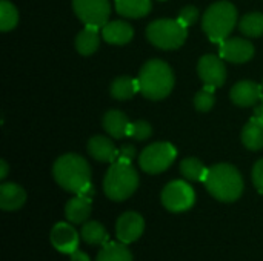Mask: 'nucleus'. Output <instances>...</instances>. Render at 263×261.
<instances>
[{"instance_id": "11", "label": "nucleus", "mask_w": 263, "mask_h": 261, "mask_svg": "<svg viewBox=\"0 0 263 261\" xmlns=\"http://www.w3.org/2000/svg\"><path fill=\"white\" fill-rule=\"evenodd\" d=\"M145 229V220L137 212H125L119 217L116 225V234L119 242L129 245L137 242Z\"/></svg>"}, {"instance_id": "15", "label": "nucleus", "mask_w": 263, "mask_h": 261, "mask_svg": "<svg viewBox=\"0 0 263 261\" xmlns=\"http://www.w3.org/2000/svg\"><path fill=\"white\" fill-rule=\"evenodd\" d=\"M88 152L92 158L103 163H114L119 158V149L108 137L103 135H94L89 138Z\"/></svg>"}, {"instance_id": "19", "label": "nucleus", "mask_w": 263, "mask_h": 261, "mask_svg": "<svg viewBox=\"0 0 263 261\" xmlns=\"http://www.w3.org/2000/svg\"><path fill=\"white\" fill-rule=\"evenodd\" d=\"M66 218L74 225H82L91 215V200L83 195H76L65 206Z\"/></svg>"}, {"instance_id": "31", "label": "nucleus", "mask_w": 263, "mask_h": 261, "mask_svg": "<svg viewBox=\"0 0 263 261\" xmlns=\"http://www.w3.org/2000/svg\"><path fill=\"white\" fill-rule=\"evenodd\" d=\"M197 17H199V9L196 8V6H185V8H182L180 9V12H179V17H177V20L183 25V26H191V25H194L196 22H197Z\"/></svg>"}, {"instance_id": "14", "label": "nucleus", "mask_w": 263, "mask_h": 261, "mask_svg": "<svg viewBox=\"0 0 263 261\" xmlns=\"http://www.w3.org/2000/svg\"><path fill=\"white\" fill-rule=\"evenodd\" d=\"M262 98L263 86H259L257 83L250 82V80L239 82L231 89V100H233V103L237 105V106H242V108L253 106L257 102H260Z\"/></svg>"}, {"instance_id": "35", "label": "nucleus", "mask_w": 263, "mask_h": 261, "mask_svg": "<svg viewBox=\"0 0 263 261\" xmlns=\"http://www.w3.org/2000/svg\"><path fill=\"white\" fill-rule=\"evenodd\" d=\"M8 171H9V166H8V163H6L5 160H2V162H0V178H2V180H5V178H6V175H8Z\"/></svg>"}, {"instance_id": "34", "label": "nucleus", "mask_w": 263, "mask_h": 261, "mask_svg": "<svg viewBox=\"0 0 263 261\" xmlns=\"http://www.w3.org/2000/svg\"><path fill=\"white\" fill-rule=\"evenodd\" d=\"M69 260L71 261H91L89 260V257L86 255V254H83L82 251H79V249H76L74 252H71L69 254Z\"/></svg>"}, {"instance_id": "6", "label": "nucleus", "mask_w": 263, "mask_h": 261, "mask_svg": "<svg viewBox=\"0 0 263 261\" xmlns=\"http://www.w3.org/2000/svg\"><path fill=\"white\" fill-rule=\"evenodd\" d=\"M146 37L160 49H177L185 43L188 31L186 26H183L177 18H160L149 23Z\"/></svg>"}, {"instance_id": "29", "label": "nucleus", "mask_w": 263, "mask_h": 261, "mask_svg": "<svg viewBox=\"0 0 263 261\" xmlns=\"http://www.w3.org/2000/svg\"><path fill=\"white\" fill-rule=\"evenodd\" d=\"M216 97H214V86L206 85L203 89H200L194 97V106L200 112H208L214 106Z\"/></svg>"}, {"instance_id": "12", "label": "nucleus", "mask_w": 263, "mask_h": 261, "mask_svg": "<svg viewBox=\"0 0 263 261\" xmlns=\"http://www.w3.org/2000/svg\"><path fill=\"white\" fill-rule=\"evenodd\" d=\"M254 55V46L247 38H227L220 43V57L231 63H245Z\"/></svg>"}, {"instance_id": "7", "label": "nucleus", "mask_w": 263, "mask_h": 261, "mask_svg": "<svg viewBox=\"0 0 263 261\" xmlns=\"http://www.w3.org/2000/svg\"><path fill=\"white\" fill-rule=\"evenodd\" d=\"M177 151L171 143L159 142L145 148L139 157L140 168L148 174H160L166 171L176 160Z\"/></svg>"}, {"instance_id": "4", "label": "nucleus", "mask_w": 263, "mask_h": 261, "mask_svg": "<svg viewBox=\"0 0 263 261\" xmlns=\"http://www.w3.org/2000/svg\"><path fill=\"white\" fill-rule=\"evenodd\" d=\"M237 22V9L233 3L222 0L213 3L202 18V28L214 43L225 42L233 32Z\"/></svg>"}, {"instance_id": "27", "label": "nucleus", "mask_w": 263, "mask_h": 261, "mask_svg": "<svg viewBox=\"0 0 263 261\" xmlns=\"http://www.w3.org/2000/svg\"><path fill=\"white\" fill-rule=\"evenodd\" d=\"M240 31L247 37H259L263 35V14L260 12H251L242 17L239 23Z\"/></svg>"}, {"instance_id": "26", "label": "nucleus", "mask_w": 263, "mask_h": 261, "mask_svg": "<svg viewBox=\"0 0 263 261\" xmlns=\"http://www.w3.org/2000/svg\"><path fill=\"white\" fill-rule=\"evenodd\" d=\"M180 172H182V175L186 180H191V182H205L206 174H208V169L205 168V165L199 158L190 157V158H185L180 163Z\"/></svg>"}, {"instance_id": "33", "label": "nucleus", "mask_w": 263, "mask_h": 261, "mask_svg": "<svg viewBox=\"0 0 263 261\" xmlns=\"http://www.w3.org/2000/svg\"><path fill=\"white\" fill-rule=\"evenodd\" d=\"M134 157H136V148H134L133 145H123V146L119 149V158H117V160L131 163Z\"/></svg>"}, {"instance_id": "10", "label": "nucleus", "mask_w": 263, "mask_h": 261, "mask_svg": "<svg viewBox=\"0 0 263 261\" xmlns=\"http://www.w3.org/2000/svg\"><path fill=\"white\" fill-rule=\"evenodd\" d=\"M197 72H199V75H200V78H202V82L205 85H210V86H214V88L222 86L225 83V80H227V66H225V63L222 62L220 57L213 55V54L203 55L199 60Z\"/></svg>"}, {"instance_id": "25", "label": "nucleus", "mask_w": 263, "mask_h": 261, "mask_svg": "<svg viewBox=\"0 0 263 261\" xmlns=\"http://www.w3.org/2000/svg\"><path fill=\"white\" fill-rule=\"evenodd\" d=\"M82 240L88 245H105L108 243V234L102 223L99 222H86L82 228Z\"/></svg>"}, {"instance_id": "24", "label": "nucleus", "mask_w": 263, "mask_h": 261, "mask_svg": "<svg viewBox=\"0 0 263 261\" xmlns=\"http://www.w3.org/2000/svg\"><path fill=\"white\" fill-rule=\"evenodd\" d=\"M99 28L96 26H86L83 31L79 32L76 38V49L82 55H91L99 48Z\"/></svg>"}, {"instance_id": "18", "label": "nucleus", "mask_w": 263, "mask_h": 261, "mask_svg": "<svg viewBox=\"0 0 263 261\" xmlns=\"http://www.w3.org/2000/svg\"><path fill=\"white\" fill-rule=\"evenodd\" d=\"M129 125L131 122L128 120V117L117 109H111L103 115V128L114 138L128 137Z\"/></svg>"}, {"instance_id": "28", "label": "nucleus", "mask_w": 263, "mask_h": 261, "mask_svg": "<svg viewBox=\"0 0 263 261\" xmlns=\"http://www.w3.org/2000/svg\"><path fill=\"white\" fill-rule=\"evenodd\" d=\"M18 12L15 6L8 0H0V29L3 32L11 31L17 26Z\"/></svg>"}, {"instance_id": "22", "label": "nucleus", "mask_w": 263, "mask_h": 261, "mask_svg": "<svg viewBox=\"0 0 263 261\" xmlns=\"http://www.w3.org/2000/svg\"><path fill=\"white\" fill-rule=\"evenodd\" d=\"M140 91V86H139V80H134L128 75H122V77H117L112 83H111V88H109V92L111 95L116 98V100H129L136 95V92Z\"/></svg>"}, {"instance_id": "9", "label": "nucleus", "mask_w": 263, "mask_h": 261, "mask_svg": "<svg viewBox=\"0 0 263 261\" xmlns=\"http://www.w3.org/2000/svg\"><path fill=\"white\" fill-rule=\"evenodd\" d=\"M72 8L86 26L96 28L106 25L111 12L108 0H72Z\"/></svg>"}, {"instance_id": "23", "label": "nucleus", "mask_w": 263, "mask_h": 261, "mask_svg": "<svg viewBox=\"0 0 263 261\" xmlns=\"http://www.w3.org/2000/svg\"><path fill=\"white\" fill-rule=\"evenodd\" d=\"M96 261H133V254L125 243L108 242L100 249Z\"/></svg>"}, {"instance_id": "16", "label": "nucleus", "mask_w": 263, "mask_h": 261, "mask_svg": "<svg viewBox=\"0 0 263 261\" xmlns=\"http://www.w3.org/2000/svg\"><path fill=\"white\" fill-rule=\"evenodd\" d=\"M134 35L133 26L123 20L108 22L102 26V37L111 45H126Z\"/></svg>"}, {"instance_id": "17", "label": "nucleus", "mask_w": 263, "mask_h": 261, "mask_svg": "<svg viewBox=\"0 0 263 261\" xmlns=\"http://www.w3.org/2000/svg\"><path fill=\"white\" fill-rule=\"evenodd\" d=\"M26 202V192L15 183H3L0 186V208L3 211H17Z\"/></svg>"}, {"instance_id": "13", "label": "nucleus", "mask_w": 263, "mask_h": 261, "mask_svg": "<svg viewBox=\"0 0 263 261\" xmlns=\"http://www.w3.org/2000/svg\"><path fill=\"white\" fill-rule=\"evenodd\" d=\"M49 240L59 252L68 255L79 246V234L68 223H57L49 234Z\"/></svg>"}, {"instance_id": "2", "label": "nucleus", "mask_w": 263, "mask_h": 261, "mask_svg": "<svg viewBox=\"0 0 263 261\" xmlns=\"http://www.w3.org/2000/svg\"><path fill=\"white\" fill-rule=\"evenodd\" d=\"M205 186L208 192L223 203H233L243 192V178L240 172L228 163H220L208 169Z\"/></svg>"}, {"instance_id": "20", "label": "nucleus", "mask_w": 263, "mask_h": 261, "mask_svg": "<svg viewBox=\"0 0 263 261\" xmlns=\"http://www.w3.org/2000/svg\"><path fill=\"white\" fill-rule=\"evenodd\" d=\"M242 142L251 151L263 148V118L254 115L242 131Z\"/></svg>"}, {"instance_id": "1", "label": "nucleus", "mask_w": 263, "mask_h": 261, "mask_svg": "<svg viewBox=\"0 0 263 261\" xmlns=\"http://www.w3.org/2000/svg\"><path fill=\"white\" fill-rule=\"evenodd\" d=\"M52 175L59 186L74 194H80L91 185V168L88 162L77 154L59 157L52 166Z\"/></svg>"}, {"instance_id": "32", "label": "nucleus", "mask_w": 263, "mask_h": 261, "mask_svg": "<svg viewBox=\"0 0 263 261\" xmlns=\"http://www.w3.org/2000/svg\"><path fill=\"white\" fill-rule=\"evenodd\" d=\"M253 183H254L256 189L260 194H263V158L259 160L253 168Z\"/></svg>"}, {"instance_id": "21", "label": "nucleus", "mask_w": 263, "mask_h": 261, "mask_svg": "<svg viewBox=\"0 0 263 261\" xmlns=\"http://www.w3.org/2000/svg\"><path fill=\"white\" fill-rule=\"evenodd\" d=\"M116 11L129 18L145 17L151 11V0H114Z\"/></svg>"}, {"instance_id": "8", "label": "nucleus", "mask_w": 263, "mask_h": 261, "mask_svg": "<svg viewBox=\"0 0 263 261\" xmlns=\"http://www.w3.org/2000/svg\"><path fill=\"white\" fill-rule=\"evenodd\" d=\"M194 189L183 180H174L162 191V203L171 212H185L194 206Z\"/></svg>"}, {"instance_id": "5", "label": "nucleus", "mask_w": 263, "mask_h": 261, "mask_svg": "<svg viewBox=\"0 0 263 261\" xmlns=\"http://www.w3.org/2000/svg\"><path fill=\"white\" fill-rule=\"evenodd\" d=\"M139 186V175L131 163L116 160L111 163L105 180L103 191L108 198L114 202H123L129 198Z\"/></svg>"}, {"instance_id": "3", "label": "nucleus", "mask_w": 263, "mask_h": 261, "mask_svg": "<svg viewBox=\"0 0 263 261\" xmlns=\"http://www.w3.org/2000/svg\"><path fill=\"white\" fill-rule=\"evenodd\" d=\"M140 92L149 100H162L170 95L174 86V74L163 60L146 62L139 72Z\"/></svg>"}, {"instance_id": "30", "label": "nucleus", "mask_w": 263, "mask_h": 261, "mask_svg": "<svg viewBox=\"0 0 263 261\" xmlns=\"http://www.w3.org/2000/svg\"><path fill=\"white\" fill-rule=\"evenodd\" d=\"M151 134H153V128L145 120H137V122L131 123L129 125V129H128V137L136 138V140H140V142L149 138Z\"/></svg>"}]
</instances>
